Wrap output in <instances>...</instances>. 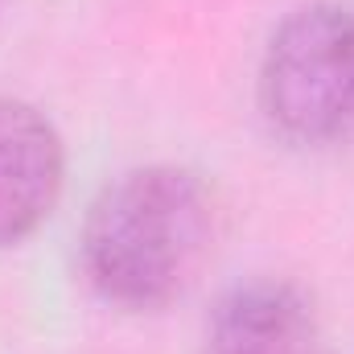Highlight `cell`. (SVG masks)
<instances>
[{
  "mask_svg": "<svg viewBox=\"0 0 354 354\" xmlns=\"http://www.w3.org/2000/svg\"><path fill=\"white\" fill-rule=\"evenodd\" d=\"M210 235L214 206L206 185L181 165H140L91 202L83 272L111 305L161 309L194 284Z\"/></svg>",
  "mask_w": 354,
  "mask_h": 354,
  "instance_id": "cell-1",
  "label": "cell"
},
{
  "mask_svg": "<svg viewBox=\"0 0 354 354\" xmlns=\"http://www.w3.org/2000/svg\"><path fill=\"white\" fill-rule=\"evenodd\" d=\"M264 115L301 145L354 140V8L317 0L292 8L260 62Z\"/></svg>",
  "mask_w": 354,
  "mask_h": 354,
  "instance_id": "cell-2",
  "label": "cell"
},
{
  "mask_svg": "<svg viewBox=\"0 0 354 354\" xmlns=\"http://www.w3.org/2000/svg\"><path fill=\"white\" fill-rule=\"evenodd\" d=\"M66 177L58 128L21 99H0V248L29 239L54 210Z\"/></svg>",
  "mask_w": 354,
  "mask_h": 354,
  "instance_id": "cell-3",
  "label": "cell"
},
{
  "mask_svg": "<svg viewBox=\"0 0 354 354\" xmlns=\"http://www.w3.org/2000/svg\"><path fill=\"white\" fill-rule=\"evenodd\" d=\"M210 354H330L309 297L284 280H248L210 313Z\"/></svg>",
  "mask_w": 354,
  "mask_h": 354,
  "instance_id": "cell-4",
  "label": "cell"
}]
</instances>
